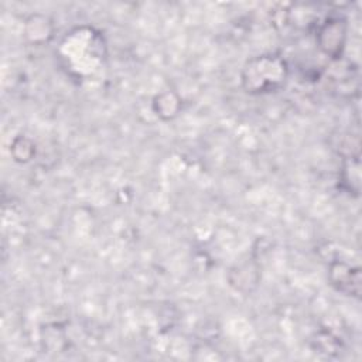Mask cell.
<instances>
[{"instance_id": "1", "label": "cell", "mask_w": 362, "mask_h": 362, "mask_svg": "<svg viewBox=\"0 0 362 362\" xmlns=\"http://www.w3.org/2000/svg\"><path fill=\"white\" fill-rule=\"evenodd\" d=\"M287 74L283 59L274 55H262L250 59L243 69V85L247 92H272L279 88Z\"/></svg>"}, {"instance_id": "2", "label": "cell", "mask_w": 362, "mask_h": 362, "mask_svg": "<svg viewBox=\"0 0 362 362\" xmlns=\"http://www.w3.org/2000/svg\"><path fill=\"white\" fill-rule=\"evenodd\" d=\"M332 281L338 284V288L342 291H348L351 294L359 293V272L352 270L351 267L339 263L332 267Z\"/></svg>"}]
</instances>
